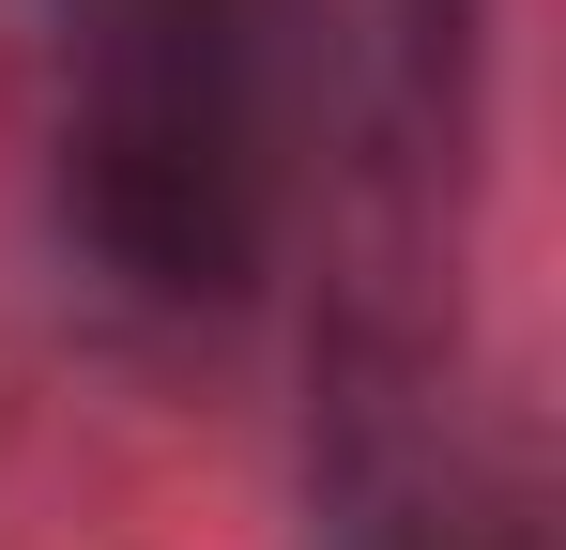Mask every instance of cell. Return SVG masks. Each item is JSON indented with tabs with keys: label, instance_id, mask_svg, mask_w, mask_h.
<instances>
[{
	"label": "cell",
	"instance_id": "cell-1",
	"mask_svg": "<svg viewBox=\"0 0 566 550\" xmlns=\"http://www.w3.org/2000/svg\"><path fill=\"white\" fill-rule=\"evenodd\" d=\"M306 0H62V199L154 306H230L291 214Z\"/></svg>",
	"mask_w": 566,
	"mask_h": 550
},
{
	"label": "cell",
	"instance_id": "cell-2",
	"mask_svg": "<svg viewBox=\"0 0 566 550\" xmlns=\"http://www.w3.org/2000/svg\"><path fill=\"white\" fill-rule=\"evenodd\" d=\"M474 31H490V0H398V107H413L429 169H460L474 138Z\"/></svg>",
	"mask_w": 566,
	"mask_h": 550
}]
</instances>
